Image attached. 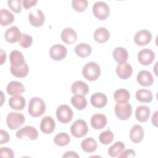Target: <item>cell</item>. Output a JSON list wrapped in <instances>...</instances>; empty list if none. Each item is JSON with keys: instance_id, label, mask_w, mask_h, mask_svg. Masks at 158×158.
Segmentation results:
<instances>
[{"instance_id": "6", "label": "cell", "mask_w": 158, "mask_h": 158, "mask_svg": "<svg viewBox=\"0 0 158 158\" xmlns=\"http://www.w3.org/2000/svg\"><path fill=\"white\" fill-rule=\"evenodd\" d=\"M57 120L62 123H67L72 120L73 113L71 108L65 104L59 106L56 112Z\"/></svg>"}, {"instance_id": "40", "label": "cell", "mask_w": 158, "mask_h": 158, "mask_svg": "<svg viewBox=\"0 0 158 158\" xmlns=\"http://www.w3.org/2000/svg\"><path fill=\"white\" fill-rule=\"evenodd\" d=\"M21 0H9L7 1L8 6L15 13H20L22 10Z\"/></svg>"}, {"instance_id": "27", "label": "cell", "mask_w": 158, "mask_h": 158, "mask_svg": "<svg viewBox=\"0 0 158 158\" xmlns=\"http://www.w3.org/2000/svg\"><path fill=\"white\" fill-rule=\"evenodd\" d=\"M9 60L11 65L15 67L22 66L25 63L24 56L22 53L17 50L11 51L9 54Z\"/></svg>"}, {"instance_id": "3", "label": "cell", "mask_w": 158, "mask_h": 158, "mask_svg": "<svg viewBox=\"0 0 158 158\" xmlns=\"http://www.w3.org/2000/svg\"><path fill=\"white\" fill-rule=\"evenodd\" d=\"M24 115L19 112H11L6 117V123L8 127L11 130H16L22 126L25 123Z\"/></svg>"}, {"instance_id": "25", "label": "cell", "mask_w": 158, "mask_h": 158, "mask_svg": "<svg viewBox=\"0 0 158 158\" xmlns=\"http://www.w3.org/2000/svg\"><path fill=\"white\" fill-rule=\"evenodd\" d=\"M150 109L146 106H139L135 110V117L137 120L140 122H146L150 115Z\"/></svg>"}, {"instance_id": "39", "label": "cell", "mask_w": 158, "mask_h": 158, "mask_svg": "<svg viewBox=\"0 0 158 158\" xmlns=\"http://www.w3.org/2000/svg\"><path fill=\"white\" fill-rule=\"evenodd\" d=\"M33 43V38L31 35L26 33H22L21 38L19 41V45L23 48H28L31 46Z\"/></svg>"}, {"instance_id": "21", "label": "cell", "mask_w": 158, "mask_h": 158, "mask_svg": "<svg viewBox=\"0 0 158 158\" xmlns=\"http://www.w3.org/2000/svg\"><path fill=\"white\" fill-rule=\"evenodd\" d=\"M91 127L96 130H101L106 127L107 124V118L102 114H95L91 118Z\"/></svg>"}, {"instance_id": "9", "label": "cell", "mask_w": 158, "mask_h": 158, "mask_svg": "<svg viewBox=\"0 0 158 158\" xmlns=\"http://www.w3.org/2000/svg\"><path fill=\"white\" fill-rule=\"evenodd\" d=\"M28 20L32 26L40 27L43 25L45 21V17L42 10L36 9L28 14Z\"/></svg>"}, {"instance_id": "30", "label": "cell", "mask_w": 158, "mask_h": 158, "mask_svg": "<svg viewBox=\"0 0 158 158\" xmlns=\"http://www.w3.org/2000/svg\"><path fill=\"white\" fill-rule=\"evenodd\" d=\"M136 98L141 102L148 103L152 101L153 96L151 91L146 89H140L136 93Z\"/></svg>"}, {"instance_id": "8", "label": "cell", "mask_w": 158, "mask_h": 158, "mask_svg": "<svg viewBox=\"0 0 158 158\" xmlns=\"http://www.w3.org/2000/svg\"><path fill=\"white\" fill-rule=\"evenodd\" d=\"M16 136L18 139L27 138L31 140L36 139L38 136L37 130L32 126H25L16 132Z\"/></svg>"}, {"instance_id": "34", "label": "cell", "mask_w": 158, "mask_h": 158, "mask_svg": "<svg viewBox=\"0 0 158 158\" xmlns=\"http://www.w3.org/2000/svg\"><path fill=\"white\" fill-rule=\"evenodd\" d=\"M130 98V94L129 91L123 88H120L114 93V98L117 103L128 102Z\"/></svg>"}, {"instance_id": "1", "label": "cell", "mask_w": 158, "mask_h": 158, "mask_svg": "<svg viewBox=\"0 0 158 158\" xmlns=\"http://www.w3.org/2000/svg\"><path fill=\"white\" fill-rule=\"evenodd\" d=\"M28 111L29 114L33 117L41 116L46 111V104L44 101L38 97L32 98L28 102Z\"/></svg>"}, {"instance_id": "38", "label": "cell", "mask_w": 158, "mask_h": 158, "mask_svg": "<svg viewBox=\"0 0 158 158\" xmlns=\"http://www.w3.org/2000/svg\"><path fill=\"white\" fill-rule=\"evenodd\" d=\"M88 2L86 0H73L72 6L73 9L79 12H83L88 7Z\"/></svg>"}, {"instance_id": "5", "label": "cell", "mask_w": 158, "mask_h": 158, "mask_svg": "<svg viewBox=\"0 0 158 158\" xmlns=\"http://www.w3.org/2000/svg\"><path fill=\"white\" fill-rule=\"evenodd\" d=\"M70 131L72 135L76 138H81L85 136L88 131L86 121L83 119L75 120L70 127Z\"/></svg>"}, {"instance_id": "47", "label": "cell", "mask_w": 158, "mask_h": 158, "mask_svg": "<svg viewBox=\"0 0 158 158\" xmlns=\"http://www.w3.org/2000/svg\"><path fill=\"white\" fill-rule=\"evenodd\" d=\"M6 54L3 49H1V65L3 64V63L6 61Z\"/></svg>"}, {"instance_id": "19", "label": "cell", "mask_w": 158, "mask_h": 158, "mask_svg": "<svg viewBox=\"0 0 158 158\" xmlns=\"http://www.w3.org/2000/svg\"><path fill=\"white\" fill-rule=\"evenodd\" d=\"M62 40L67 44H73L77 40V35L76 31L70 27L64 28L60 34Z\"/></svg>"}, {"instance_id": "33", "label": "cell", "mask_w": 158, "mask_h": 158, "mask_svg": "<svg viewBox=\"0 0 158 158\" xmlns=\"http://www.w3.org/2000/svg\"><path fill=\"white\" fill-rule=\"evenodd\" d=\"M72 106L78 110H83L87 106V101L84 96L75 94L71 98Z\"/></svg>"}, {"instance_id": "46", "label": "cell", "mask_w": 158, "mask_h": 158, "mask_svg": "<svg viewBox=\"0 0 158 158\" xmlns=\"http://www.w3.org/2000/svg\"><path fill=\"white\" fill-rule=\"evenodd\" d=\"M157 113H158V112L156 111L154 112V114L152 115V118H151L152 123L155 127H157Z\"/></svg>"}, {"instance_id": "7", "label": "cell", "mask_w": 158, "mask_h": 158, "mask_svg": "<svg viewBox=\"0 0 158 158\" xmlns=\"http://www.w3.org/2000/svg\"><path fill=\"white\" fill-rule=\"evenodd\" d=\"M114 110L116 116L122 120L128 119L132 113L131 106L128 102L117 103Z\"/></svg>"}, {"instance_id": "35", "label": "cell", "mask_w": 158, "mask_h": 158, "mask_svg": "<svg viewBox=\"0 0 158 158\" xmlns=\"http://www.w3.org/2000/svg\"><path fill=\"white\" fill-rule=\"evenodd\" d=\"M125 148V144L122 141H117L108 149V154L111 157H117Z\"/></svg>"}, {"instance_id": "4", "label": "cell", "mask_w": 158, "mask_h": 158, "mask_svg": "<svg viewBox=\"0 0 158 158\" xmlns=\"http://www.w3.org/2000/svg\"><path fill=\"white\" fill-rule=\"evenodd\" d=\"M93 15L99 20L106 19L110 14L109 6L103 1H97L93 6Z\"/></svg>"}, {"instance_id": "44", "label": "cell", "mask_w": 158, "mask_h": 158, "mask_svg": "<svg viewBox=\"0 0 158 158\" xmlns=\"http://www.w3.org/2000/svg\"><path fill=\"white\" fill-rule=\"evenodd\" d=\"M37 2H38L37 0H23L22 1V3H23V7L26 9H28L35 6Z\"/></svg>"}, {"instance_id": "45", "label": "cell", "mask_w": 158, "mask_h": 158, "mask_svg": "<svg viewBox=\"0 0 158 158\" xmlns=\"http://www.w3.org/2000/svg\"><path fill=\"white\" fill-rule=\"evenodd\" d=\"M62 157H79V156L77 154V152H74V151H67L63 156Z\"/></svg>"}, {"instance_id": "41", "label": "cell", "mask_w": 158, "mask_h": 158, "mask_svg": "<svg viewBox=\"0 0 158 158\" xmlns=\"http://www.w3.org/2000/svg\"><path fill=\"white\" fill-rule=\"evenodd\" d=\"M0 156L13 158L14 157V153L11 149L7 147H2L0 150Z\"/></svg>"}, {"instance_id": "24", "label": "cell", "mask_w": 158, "mask_h": 158, "mask_svg": "<svg viewBox=\"0 0 158 158\" xmlns=\"http://www.w3.org/2000/svg\"><path fill=\"white\" fill-rule=\"evenodd\" d=\"M114 59L118 64H122L127 62L128 58V54L125 48L122 47L115 48L112 52Z\"/></svg>"}, {"instance_id": "15", "label": "cell", "mask_w": 158, "mask_h": 158, "mask_svg": "<svg viewBox=\"0 0 158 158\" xmlns=\"http://www.w3.org/2000/svg\"><path fill=\"white\" fill-rule=\"evenodd\" d=\"M116 73L120 78L126 80L131 76L133 68L129 63L119 64L116 67Z\"/></svg>"}, {"instance_id": "20", "label": "cell", "mask_w": 158, "mask_h": 158, "mask_svg": "<svg viewBox=\"0 0 158 158\" xmlns=\"http://www.w3.org/2000/svg\"><path fill=\"white\" fill-rule=\"evenodd\" d=\"M71 90L72 93L74 94L85 96L89 91V86L84 81L77 80L72 83Z\"/></svg>"}, {"instance_id": "29", "label": "cell", "mask_w": 158, "mask_h": 158, "mask_svg": "<svg viewBox=\"0 0 158 158\" xmlns=\"http://www.w3.org/2000/svg\"><path fill=\"white\" fill-rule=\"evenodd\" d=\"M14 20V14L6 9H1L0 11V22L2 26H7Z\"/></svg>"}, {"instance_id": "12", "label": "cell", "mask_w": 158, "mask_h": 158, "mask_svg": "<svg viewBox=\"0 0 158 158\" xmlns=\"http://www.w3.org/2000/svg\"><path fill=\"white\" fill-rule=\"evenodd\" d=\"M152 39L151 33L145 29L141 30L136 33L134 36L135 43L138 46H145L149 44Z\"/></svg>"}, {"instance_id": "13", "label": "cell", "mask_w": 158, "mask_h": 158, "mask_svg": "<svg viewBox=\"0 0 158 158\" xmlns=\"http://www.w3.org/2000/svg\"><path fill=\"white\" fill-rule=\"evenodd\" d=\"M137 82L142 86H150L154 83V78L151 73L148 70H141L136 76Z\"/></svg>"}, {"instance_id": "26", "label": "cell", "mask_w": 158, "mask_h": 158, "mask_svg": "<svg viewBox=\"0 0 158 158\" xmlns=\"http://www.w3.org/2000/svg\"><path fill=\"white\" fill-rule=\"evenodd\" d=\"M94 39L96 41L99 43H106L110 38V33L105 27L98 28L93 35Z\"/></svg>"}, {"instance_id": "42", "label": "cell", "mask_w": 158, "mask_h": 158, "mask_svg": "<svg viewBox=\"0 0 158 158\" xmlns=\"http://www.w3.org/2000/svg\"><path fill=\"white\" fill-rule=\"evenodd\" d=\"M136 155L135 151L133 149H127L125 151H123L118 156V157L120 158L122 157H133Z\"/></svg>"}, {"instance_id": "32", "label": "cell", "mask_w": 158, "mask_h": 158, "mask_svg": "<svg viewBox=\"0 0 158 158\" xmlns=\"http://www.w3.org/2000/svg\"><path fill=\"white\" fill-rule=\"evenodd\" d=\"M75 51L77 55L79 57H86L91 54L92 51V48L89 44L86 43H81L77 44L75 46Z\"/></svg>"}, {"instance_id": "10", "label": "cell", "mask_w": 158, "mask_h": 158, "mask_svg": "<svg viewBox=\"0 0 158 158\" xmlns=\"http://www.w3.org/2000/svg\"><path fill=\"white\" fill-rule=\"evenodd\" d=\"M67 48L62 44H54L49 49V55L54 60L59 61L64 59L67 55Z\"/></svg>"}, {"instance_id": "31", "label": "cell", "mask_w": 158, "mask_h": 158, "mask_svg": "<svg viewBox=\"0 0 158 158\" xmlns=\"http://www.w3.org/2000/svg\"><path fill=\"white\" fill-rule=\"evenodd\" d=\"M11 73L17 78H23L28 75L29 71V67L27 64L25 62L22 66L15 67L14 65H10V68Z\"/></svg>"}, {"instance_id": "43", "label": "cell", "mask_w": 158, "mask_h": 158, "mask_svg": "<svg viewBox=\"0 0 158 158\" xmlns=\"http://www.w3.org/2000/svg\"><path fill=\"white\" fill-rule=\"evenodd\" d=\"M0 135H1V141H0V144H3L7 143L9 139H10V136L9 134L7 133V131L1 130H0Z\"/></svg>"}, {"instance_id": "18", "label": "cell", "mask_w": 158, "mask_h": 158, "mask_svg": "<svg viewBox=\"0 0 158 158\" xmlns=\"http://www.w3.org/2000/svg\"><path fill=\"white\" fill-rule=\"evenodd\" d=\"M91 105L96 108H102L107 103V96L102 93H95L90 98Z\"/></svg>"}, {"instance_id": "37", "label": "cell", "mask_w": 158, "mask_h": 158, "mask_svg": "<svg viewBox=\"0 0 158 158\" xmlns=\"http://www.w3.org/2000/svg\"><path fill=\"white\" fill-rule=\"evenodd\" d=\"M99 139L102 144H109L112 142L114 139V134L110 131V130L108 129L106 131H102L99 135Z\"/></svg>"}, {"instance_id": "36", "label": "cell", "mask_w": 158, "mask_h": 158, "mask_svg": "<svg viewBox=\"0 0 158 158\" xmlns=\"http://www.w3.org/2000/svg\"><path fill=\"white\" fill-rule=\"evenodd\" d=\"M70 141V138L69 135L64 132H61L57 134L54 138V143L59 146H65L69 144Z\"/></svg>"}, {"instance_id": "23", "label": "cell", "mask_w": 158, "mask_h": 158, "mask_svg": "<svg viewBox=\"0 0 158 158\" xmlns=\"http://www.w3.org/2000/svg\"><path fill=\"white\" fill-rule=\"evenodd\" d=\"M6 90L9 95L14 96L23 93L25 89L22 83L17 81H12L8 83Z\"/></svg>"}, {"instance_id": "17", "label": "cell", "mask_w": 158, "mask_h": 158, "mask_svg": "<svg viewBox=\"0 0 158 158\" xmlns=\"http://www.w3.org/2000/svg\"><path fill=\"white\" fill-rule=\"evenodd\" d=\"M144 131L143 127L139 125H135L132 127L130 131V140L134 143H140L144 138Z\"/></svg>"}, {"instance_id": "11", "label": "cell", "mask_w": 158, "mask_h": 158, "mask_svg": "<svg viewBox=\"0 0 158 158\" xmlns=\"http://www.w3.org/2000/svg\"><path fill=\"white\" fill-rule=\"evenodd\" d=\"M155 59V53L151 49L145 48L141 49L138 54V59L139 63L143 65H150Z\"/></svg>"}, {"instance_id": "2", "label": "cell", "mask_w": 158, "mask_h": 158, "mask_svg": "<svg viewBox=\"0 0 158 158\" xmlns=\"http://www.w3.org/2000/svg\"><path fill=\"white\" fill-rule=\"evenodd\" d=\"M82 74L86 80L89 81H95L100 76V66L96 62H89L83 67Z\"/></svg>"}, {"instance_id": "14", "label": "cell", "mask_w": 158, "mask_h": 158, "mask_svg": "<svg viewBox=\"0 0 158 158\" xmlns=\"http://www.w3.org/2000/svg\"><path fill=\"white\" fill-rule=\"evenodd\" d=\"M22 33L19 28L16 26H12L8 28L4 33L5 40L10 43H14L17 41H19L21 38Z\"/></svg>"}, {"instance_id": "22", "label": "cell", "mask_w": 158, "mask_h": 158, "mask_svg": "<svg viewBox=\"0 0 158 158\" xmlns=\"http://www.w3.org/2000/svg\"><path fill=\"white\" fill-rule=\"evenodd\" d=\"M26 101L25 98L20 95H14L9 100V105L10 107L14 110H21L25 107Z\"/></svg>"}, {"instance_id": "28", "label": "cell", "mask_w": 158, "mask_h": 158, "mask_svg": "<svg viewBox=\"0 0 158 158\" xmlns=\"http://www.w3.org/2000/svg\"><path fill=\"white\" fill-rule=\"evenodd\" d=\"M98 147L97 142L93 138H86L81 143V148L86 152L91 153L94 152Z\"/></svg>"}, {"instance_id": "16", "label": "cell", "mask_w": 158, "mask_h": 158, "mask_svg": "<svg viewBox=\"0 0 158 158\" xmlns=\"http://www.w3.org/2000/svg\"><path fill=\"white\" fill-rule=\"evenodd\" d=\"M55 127V121L50 116H45L41 120L40 130L45 134L51 133L54 130Z\"/></svg>"}]
</instances>
